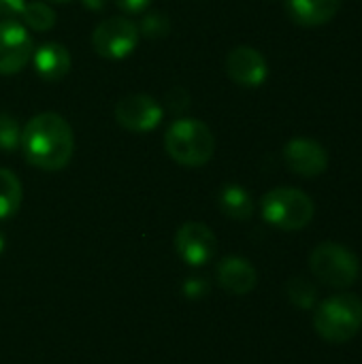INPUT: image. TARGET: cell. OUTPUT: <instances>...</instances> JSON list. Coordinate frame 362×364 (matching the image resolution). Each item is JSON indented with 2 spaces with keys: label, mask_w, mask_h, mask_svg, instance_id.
I'll list each match as a JSON object with an SVG mask.
<instances>
[{
  "label": "cell",
  "mask_w": 362,
  "mask_h": 364,
  "mask_svg": "<svg viewBox=\"0 0 362 364\" xmlns=\"http://www.w3.org/2000/svg\"><path fill=\"white\" fill-rule=\"evenodd\" d=\"M262 218L280 230H303L316 213L314 200L297 188H275L260 200Z\"/></svg>",
  "instance_id": "obj_4"
},
{
  "label": "cell",
  "mask_w": 362,
  "mask_h": 364,
  "mask_svg": "<svg viewBox=\"0 0 362 364\" xmlns=\"http://www.w3.org/2000/svg\"><path fill=\"white\" fill-rule=\"evenodd\" d=\"M26 0H0V17L2 19H13L21 13Z\"/></svg>",
  "instance_id": "obj_22"
},
{
  "label": "cell",
  "mask_w": 362,
  "mask_h": 364,
  "mask_svg": "<svg viewBox=\"0 0 362 364\" xmlns=\"http://www.w3.org/2000/svg\"><path fill=\"white\" fill-rule=\"evenodd\" d=\"M169 105H171V109H175V111H181V109H186L188 107V102H190V96L183 92L181 94V98H177V90H173V92H169Z\"/></svg>",
  "instance_id": "obj_24"
},
{
  "label": "cell",
  "mask_w": 362,
  "mask_h": 364,
  "mask_svg": "<svg viewBox=\"0 0 362 364\" xmlns=\"http://www.w3.org/2000/svg\"><path fill=\"white\" fill-rule=\"evenodd\" d=\"M139 34L145 38H164L171 32V19L162 11H154L141 17L139 21Z\"/></svg>",
  "instance_id": "obj_19"
},
{
  "label": "cell",
  "mask_w": 362,
  "mask_h": 364,
  "mask_svg": "<svg viewBox=\"0 0 362 364\" xmlns=\"http://www.w3.org/2000/svg\"><path fill=\"white\" fill-rule=\"evenodd\" d=\"M115 4L128 15H139L151 4V0H115Z\"/></svg>",
  "instance_id": "obj_23"
},
{
  "label": "cell",
  "mask_w": 362,
  "mask_h": 364,
  "mask_svg": "<svg viewBox=\"0 0 362 364\" xmlns=\"http://www.w3.org/2000/svg\"><path fill=\"white\" fill-rule=\"evenodd\" d=\"M139 28L128 17H107L92 32V47L100 58H128L139 45Z\"/></svg>",
  "instance_id": "obj_6"
},
{
  "label": "cell",
  "mask_w": 362,
  "mask_h": 364,
  "mask_svg": "<svg viewBox=\"0 0 362 364\" xmlns=\"http://www.w3.org/2000/svg\"><path fill=\"white\" fill-rule=\"evenodd\" d=\"M83 4H85L87 9H94V11L102 9V0H83Z\"/></svg>",
  "instance_id": "obj_25"
},
{
  "label": "cell",
  "mask_w": 362,
  "mask_h": 364,
  "mask_svg": "<svg viewBox=\"0 0 362 364\" xmlns=\"http://www.w3.org/2000/svg\"><path fill=\"white\" fill-rule=\"evenodd\" d=\"M19 143H21V126L13 115L0 111V151L13 154L19 149Z\"/></svg>",
  "instance_id": "obj_20"
},
{
  "label": "cell",
  "mask_w": 362,
  "mask_h": 364,
  "mask_svg": "<svg viewBox=\"0 0 362 364\" xmlns=\"http://www.w3.org/2000/svg\"><path fill=\"white\" fill-rule=\"evenodd\" d=\"M218 284L235 296L250 294L258 284V273L250 260L241 256H228L218 264Z\"/></svg>",
  "instance_id": "obj_12"
},
{
  "label": "cell",
  "mask_w": 362,
  "mask_h": 364,
  "mask_svg": "<svg viewBox=\"0 0 362 364\" xmlns=\"http://www.w3.org/2000/svg\"><path fill=\"white\" fill-rule=\"evenodd\" d=\"M166 154L181 166H205L215 151V136L211 128L194 117L175 119L164 134Z\"/></svg>",
  "instance_id": "obj_2"
},
{
  "label": "cell",
  "mask_w": 362,
  "mask_h": 364,
  "mask_svg": "<svg viewBox=\"0 0 362 364\" xmlns=\"http://www.w3.org/2000/svg\"><path fill=\"white\" fill-rule=\"evenodd\" d=\"M2 252H4V237L0 235V254H2Z\"/></svg>",
  "instance_id": "obj_27"
},
{
  "label": "cell",
  "mask_w": 362,
  "mask_h": 364,
  "mask_svg": "<svg viewBox=\"0 0 362 364\" xmlns=\"http://www.w3.org/2000/svg\"><path fill=\"white\" fill-rule=\"evenodd\" d=\"M45 2H51V4H66V2H70V0H45Z\"/></svg>",
  "instance_id": "obj_26"
},
{
  "label": "cell",
  "mask_w": 362,
  "mask_h": 364,
  "mask_svg": "<svg viewBox=\"0 0 362 364\" xmlns=\"http://www.w3.org/2000/svg\"><path fill=\"white\" fill-rule=\"evenodd\" d=\"M21 196L19 177L9 168H0V220H9L19 211Z\"/></svg>",
  "instance_id": "obj_16"
},
{
  "label": "cell",
  "mask_w": 362,
  "mask_h": 364,
  "mask_svg": "<svg viewBox=\"0 0 362 364\" xmlns=\"http://www.w3.org/2000/svg\"><path fill=\"white\" fill-rule=\"evenodd\" d=\"M290 19L305 28L329 23L341 9V0H284Z\"/></svg>",
  "instance_id": "obj_14"
},
{
  "label": "cell",
  "mask_w": 362,
  "mask_h": 364,
  "mask_svg": "<svg viewBox=\"0 0 362 364\" xmlns=\"http://www.w3.org/2000/svg\"><path fill=\"white\" fill-rule=\"evenodd\" d=\"M207 292H209V284L203 277H190L183 284V294L188 299H194L196 301V299H203Z\"/></svg>",
  "instance_id": "obj_21"
},
{
  "label": "cell",
  "mask_w": 362,
  "mask_h": 364,
  "mask_svg": "<svg viewBox=\"0 0 362 364\" xmlns=\"http://www.w3.org/2000/svg\"><path fill=\"white\" fill-rule=\"evenodd\" d=\"M286 292L290 303L301 309H312L318 301V288L305 277H292L286 286Z\"/></svg>",
  "instance_id": "obj_18"
},
{
  "label": "cell",
  "mask_w": 362,
  "mask_h": 364,
  "mask_svg": "<svg viewBox=\"0 0 362 364\" xmlns=\"http://www.w3.org/2000/svg\"><path fill=\"white\" fill-rule=\"evenodd\" d=\"M175 250L186 264L203 267L213 260L218 252V239L209 226L201 222H186L175 235Z\"/></svg>",
  "instance_id": "obj_9"
},
{
  "label": "cell",
  "mask_w": 362,
  "mask_h": 364,
  "mask_svg": "<svg viewBox=\"0 0 362 364\" xmlns=\"http://www.w3.org/2000/svg\"><path fill=\"white\" fill-rule=\"evenodd\" d=\"M32 66L43 81H62L70 70V53L60 43H43L32 53Z\"/></svg>",
  "instance_id": "obj_13"
},
{
  "label": "cell",
  "mask_w": 362,
  "mask_h": 364,
  "mask_svg": "<svg viewBox=\"0 0 362 364\" xmlns=\"http://www.w3.org/2000/svg\"><path fill=\"white\" fill-rule=\"evenodd\" d=\"M224 68L226 75L241 87H260L269 77V64L265 55L250 45H239L228 51Z\"/></svg>",
  "instance_id": "obj_10"
},
{
  "label": "cell",
  "mask_w": 362,
  "mask_h": 364,
  "mask_svg": "<svg viewBox=\"0 0 362 364\" xmlns=\"http://www.w3.org/2000/svg\"><path fill=\"white\" fill-rule=\"evenodd\" d=\"M309 269L324 286L346 290L358 279V258L352 250L341 243H320L309 256Z\"/></svg>",
  "instance_id": "obj_5"
},
{
  "label": "cell",
  "mask_w": 362,
  "mask_h": 364,
  "mask_svg": "<svg viewBox=\"0 0 362 364\" xmlns=\"http://www.w3.org/2000/svg\"><path fill=\"white\" fill-rule=\"evenodd\" d=\"M314 328L329 343L354 339L362 328V301L348 292L322 301L314 316Z\"/></svg>",
  "instance_id": "obj_3"
},
{
  "label": "cell",
  "mask_w": 362,
  "mask_h": 364,
  "mask_svg": "<svg viewBox=\"0 0 362 364\" xmlns=\"http://www.w3.org/2000/svg\"><path fill=\"white\" fill-rule=\"evenodd\" d=\"M19 17H21V23L34 32H47L55 26V11L43 0L26 2Z\"/></svg>",
  "instance_id": "obj_17"
},
{
  "label": "cell",
  "mask_w": 362,
  "mask_h": 364,
  "mask_svg": "<svg viewBox=\"0 0 362 364\" xmlns=\"http://www.w3.org/2000/svg\"><path fill=\"white\" fill-rule=\"evenodd\" d=\"M284 160L288 168L301 177H318L329 168V151L314 139H292L284 147Z\"/></svg>",
  "instance_id": "obj_11"
},
{
  "label": "cell",
  "mask_w": 362,
  "mask_h": 364,
  "mask_svg": "<svg viewBox=\"0 0 362 364\" xmlns=\"http://www.w3.org/2000/svg\"><path fill=\"white\" fill-rule=\"evenodd\" d=\"M162 117V105L147 94H130L115 105L117 124L130 132H151L160 126Z\"/></svg>",
  "instance_id": "obj_8"
},
{
  "label": "cell",
  "mask_w": 362,
  "mask_h": 364,
  "mask_svg": "<svg viewBox=\"0 0 362 364\" xmlns=\"http://www.w3.org/2000/svg\"><path fill=\"white\" fill-rule=\"evenodd\" d=\"M34 43L28 28L17 19L0 21V75H17L32 60Z\"/></svg>",
  "instance_id": "obj_7"
},
{
  "label": "cell",
  "mask_w": 362,
  "mask_h": 364,
  "mask_svg": "<svg viewBox=\"0 0 362 364\" xmlns=\"http://www.w3.org/2000/svg\"><path fill=\"white\" fill-rule=\"evenodd\" d=\"M19 149L26 162L34 168L47 173L62 171L75 151L73 128L60 113H38L21 128Z\"/></svg>",
  "instance_id": "obj_1"
},
{
  "label": "cell",
  "mask_w": 362,
  "mask_h": 364,
  "mask_svg": "<svg viewBox=\"0 0 362 364\" xmlns=\"http://www.w3.org/2000/svg\"><path fill=\"white\" fill-rule=\"evenodd\" d=\"M218 205H220V211L230 218V220H237V222H245L254 215V198L252 194L243 188V186H237V183H228L220 190L218 194Z\"/></svg>",
  "instance_id": "obj_15"
}]
</instances>
